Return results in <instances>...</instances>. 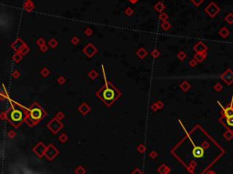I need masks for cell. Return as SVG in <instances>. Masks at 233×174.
<instances>
[{"mask_svg": "<svg viewBox=\"0 0 233 174\" xmlns=\"http://www.w3.org/2000/svg\"><path fill=\"white\" fill-rule=\"evenodd\" d=\"M219 11V8L217 7V5H215V4H213V3L210 4V8H209V13L210 14V16H214Z\"/></svg>", "mask_w": 233, "mask_h": 174, "instance_id": "cell-4", "label": "cell"}, {"mask_svg": "<svg viewBox=\"0 0 233 174\" xmlns=\"http://www.w3.org/2000/svg\"><path fill=\"white\" fill-rule=\"evenodd\" d=\"M225 123H226V126L229 129L233 130V117H231V118H226Z\"/></svg>", "mask_w": 233, "mask_h": 174, "instance_id": "cell-7", "label": "cell"}, {"mask_svg": "<svg viewBox=\"0 0 233 174\" xmlns=\"http://www.w3.org/2000/svg\"><path fill=\"white\" fill-rule=\"evenodd\" d=\"M42 115H43V112H42V110L38 108L33 109V110H31V111H30V117L33 120H38L39 118H41Z\"/></svg>", "mask_w": 233, "mask_h": 174, "instance_id": "cell-3", "label": "cell"}, {"mask_svg": "<svg viewBox=\"0 0 233 174\" xmlns=\"http://www.w3.org/2000/svg\"><path fill=\"white\" fill-rule=\"evenodd\" d=\"M224 116L226 117V118H231V117H233V107L232 106L225 109L224 110Z\"/></svg>", "mask_w": 233, "mask_h": 174, "instance_id": "cell-6", "label": "cell"}, {"mask_svg": "<svg viewBox=\"0 0 233 174\" xmlns=\"http://www.w3.org/2000/svg\"><path fill=\"white\" fill-rule=\"evenodd\" d=\"M203 151L202 148H199V147H196L195 149H193V155L196 157V158H200V157L203 156Z\"/></svg>", "mask_w": 233, "mask_h": 174, "instance_id": "cell-5", "label": "cell"}, {"mask_svg": "<svg viewBox=\"0 0 233 174\" xmlns=\"http://www.w3.org/2000/svg\"><path fill=\"white\" fill-rule=\"evenodd\" d=\"M116 97V92L114 89H112L111 88H107L101 94V98L103 99V100L106 101L107 103L111 102L112 100L115 99Z\"/></svg>", "mask_w": 233, "mask_h": 174, "instance_id": "cell-1", "label": "cell"}, {"mask_svg": "<svg viewBox=\"0 0 233 174\" xmlns=\"http://www.w3.org/2000/svg\"><path fill=\"white\" fill-rule=\"evenodd\" d=\"M226 21L229 24H233V14H228V16H226Z\"/></svg>", "mask_w": 233, "mask_h": 174, "instance_id": "cell-8", "label": "cell"}, {"mask_svg": "<svg viewBox=\"0 0 233 174\" xmlns=\"http://www.w3.org/2000/svg\"><path fill=\"white\" fill-rule=\"evenodd\" d=\"M23 118V114L20 110H13L10 113V118L12 121L15 122H20Z\"/></svg>", "mask_w": 233, "mask_h": 174, "instance_id": "cell-2", "label": "cell"}]
</instances>
